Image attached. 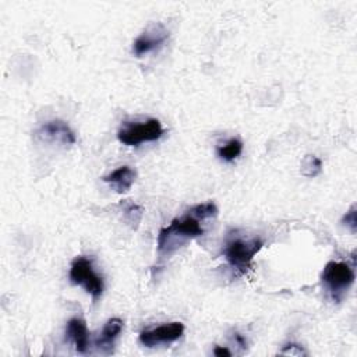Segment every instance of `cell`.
<instances>
[{"mask_svg": "<svg viewBox=\"0 0 357 357\" xmlns=\"http://www.w3.org/2000/svg\"><path fill=\"white\" fill-rule=\"evenodd\" d=\"M218 208L214 203H205L196 205L182 218H176L169 226L163 228L158 235V253L172 254L178 247H182L189 240L204 235L201 221L215 218Z\"/></svg>", "mask_w": 357, "mask_h": 357, "instance_id": "cell-1", "label": "cell"}, {"mask_svg": "<svg viewBox=\"0 0 357 357\" xmlns=\"http://www.w3.org/2000/svg\"><path fill=\"white\" fill-rule=\"evenodd\" d=\"M70 281L85 289L88 295H91L94 300H98L105 289L104 280L94 271L93 259L86 257H77L70 268Z\"/></svg>", "mask_w": 357, "mask_h": 357, "instance_id": "cell-2", "label": "cell"}, {"mask_svg": "<svg viewBox=\"0 0 357 357\" xmlns=\"http://www.w3.org/2000/svg\"><path fill=\"white\" fill-rule=\"evenodd\" d=\"M353 268L346 262L329 261L322 271V282L335 302H340L354 284Z\"/></svg>", "mask_w": 357, "mask_h": 357, "instance_id": "cell-3", "label": "cell"}, {"mask_svg": "<svg viewBox=\"0 0 357 357\" xmlns=\"http://www.w3.org/2000/svg\"><path fill=\"white\" fill-rule=\"evenodd\" d=\"M262 246L264 243L259 239H233L226 243L223 255L235 270L244 274L248 270L254 255L262 248Z\"/></svg>", "mask_w": 357, "mask_h": 357, "instance_id": "cell-4", "label": "cell"}, {"mask_svg": "<svg viewBox=\"0 0 357 357\" xmlns=\"http://www.w3.org/2000/svg\"><path fill=\"white\" fill-rule=\"evenodd\" d=\"M163 129L158 119H149L137 125H127L119 130L118 138L122 144L137 147L143 143H152L162 137Z\"/></svg>", "mask_w": 357, "mask_h": 357, "instance_id": "cell-5", "label": "cell"}, {"mask_svg": "<svg viewBox=\"0 0 357 357\" xmlns=\"http://www.w3.org/2000/svg\"><path fill=\"white\" fill-rule=\"evenodd\" d=\"M183 333L185 325L182 322H170L149 331H143L140 333V342L145 347H155L161 343H172L181 339Z\"/></svg>", "mask_w": 357, "mask_h": 357, "instance_id": "cell-6", "label": "cell"}, {"mask_svg": "<svg viewBox=\"0 0 357 357\" xmlns=\"http://www.w3.org/2000/svg\"><path fill=\"white\" fill-rule=\"evenodd\" d=\"M167 38H169V34L161 24L152 26L134 41L133 53L137 57H141L143 55H147V53L161 48L166 42Z\"/></svg>", "mask_w": 357, "mask_h": 357, "instance_id": "cell-7", "label": "cell"}, {"mask_svg": "<svg viewBox=\"0 0 357 357\" xmlns=\"http://www.w3.org/2000/svg\"><path fill=\"white\" fill-rule=\"evenodd\" d=\"M37 134L45 141L63 145H74L77 141L74 131L63 120H52L45 123L44 126H41Z\"/></svg>", "mask_w": 357, "mask_h": 357, "instance_id": "cell-8", "label": "cell"}, {"mask_svg": "<svg viewBox=\"0 0 357 357\" xmlns=\"http://www.w3.org/2000/svg\"><path fill=\"white\" fill-rule=\"evenodd\" d=\"M136 177H137V173L134 169H131L130 166H122L113 170L111 174L105 176L104 182L111 185L119 194H125L133 187Z\"/></svg>", "mask_w": 357, "mask_h": 357, "instance_id": "cell-9", "label": "cell"}, {"mask_svg": "<svg viewBox=\"0 0 357 357\" xmlns=\"http://www.w3.org/2000/svg\"><path fill=\"white\" fill-rule=\"evenodd\" d=\"M88 328L84 320L73 318L68 321L66 328V336L68 340L74 342L75 350L78 353H86L89 346V336H88Z\"/></svg>", "mask_w": 357, "mask_h": 357, "instance_id": "cell-10", "label": "cell"}, {"mask_svg": "<svg viewBox=\"0 0 357 357\" xmlns=\"http://www.w3.org/2000/svg\"><path fill=\"white\" fill-rule=\"evenodd\" d=\"M123 321L120 318H111L105 327L104 331L101 333V338L97 342V346L100 350H102L107 354H111L113 351V345L115 340L118 339V336L122 333L123 331Z\"/></svg>", "mask_w": 357, "mask_h": 357, "instance_id": "cell-11", "label": "cell"}, {"mask_svg": "<svg viewBox=\"0 0 357 357\" xmlns=\"http://www.w3.org/2000/svg\"><path fill=\"white\" fill-rule=\"evenodd\" d=\"M217 152H218V156L221 159H223L226 162H232V161L237 159L241 155V152H243V143L240 140L232 138L225 145L218 147Z\"/></svg>", "mask_w": 357, "mask_h": 357, "instance_id": "cell-12", "label": "cell"}, {"mask_svg": "<svg viewBox=\"0 0 357 357\" xmlns=\"http://www.w3.org/2000/svg\"><path fill=\"white\" fill-rule=\"evenodd\" d=\"M322 170V162L314 155H307L302 162V174L306 177H315Z\"/></svg>", "mask_w": 357, "mask_h": 357, "instance_id": "cell-13", "label": "cell"}, {"mask_svg": "<svg viewBox=\"0 0 357 357\" xmlns=\"http://www.w3.org/2000/svg\"><path fill=\"white\" fill-rule=\"evenodd\" d=\"M123 211H125V215H126V219L129 221V223L134 225L136 226L138 225V222L141 221V217H143V208L137 204H133V203H125V207H123Z\"/></svg>", "mask_w": 357, "mask_h": 357, "instance_id": "cell-14", "label": "cell"}, {"mask_svg": "<svg viewBox=\"0 0 357 357\" xmlns=\"http://www.w3.org/2000/svg\"><path fill=\"white\" fill-rule=\"evenodd\" d=\"M342 223L346 225L347 228H350V230H351L353 233L356 232V223H357V221H356V207H354V205L350 208L349 212H346V215H345L343 219H342Z\"/></svg>", "mask_w": 357, "mask_h": 357, "instance_id": "cell-15", "label": "cell"}, {"mask_svg": "<svg viewBox=\"0 0 357 357\" xmlns=\"http://www.w3.org/2000/svg\"><path fill=\"white\" fill-rule=\"evenodd\" d=\"M282 354H296V356H302L306 354V351L299 346V345H286V347L281 351Z\"/></svg>", "mask_w": 357, "mask_h": 357, "instance_id": "cell-16", "label": "cell"}, {"mask_svg": "<svg viewBox=\"0 0 357 357\" xmlns=\"http://www.w3.org/2000/svg\"><path fill=\"white\" fill-rule=\"evenodd\" d=\"M214 354L218 356V357H222V356H232L230 350L226 349V347H222V346H217L215 350H214Z\"/></svg>", "mask_w": 357, "mask_h": 357, "instance_id": "cell-17", "label": "cell"}, {"mask_svg": "<svg viewBox=\"0 0 357 357\" xmlns=\"http://www.w3.org/2000/svg\"><path fill=\"white\" fill-rule=\"evenodd\" d=\"M235 339L237 340V343L241 346V347H246L247 346V342H246V339L240 335V333H235Z\"/></svg>", "mask_w": 357, "mask_h": 357, "instance_id": "cell-18", "label": "cell"}]
</instances>
